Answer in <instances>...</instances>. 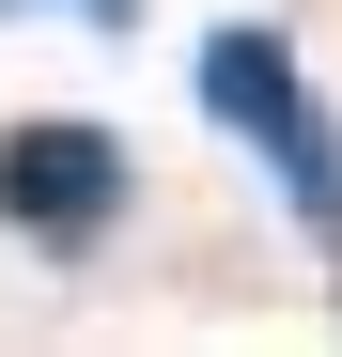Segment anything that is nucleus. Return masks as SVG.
<instances>
[{
	"mask_svg": "<svg viewBox=\"0 0 342 357\" xmlns=\"http://www.w3.org/2000/svg\"><path fill=\"white\" fill-rule=\"evenodd\" d=\"M140 171L109 125H0V233H31L47 264H94L109 233H125Z\"/></svg>",
	"mask_w": 342,
	"mask_h": 357,
	"instance_id": "f03ea898",
	"label": "nucleus"
},
{
	"mask_svg": "<svg viewBox=\"0 0 342 357\" xmlns=\"http://www.w3.org/2000/svg\"><path fill=\"white\" fill-rule=\"evenodd\" d=\"M202 109L280 171V202L311 218V249H342V125H327L311 78H296V31H265V16L202 31Z\"/></svg>",
	"mask_w": 342,
	"mask_h": 357,
	"instance_id": "f257e3e1",
	"label": "nucleus"
},
{
	"mask_svg": "<svg viewBox=\"0 0 342 357\" xmlns=\"http://www.w3.org/2000/svg\"><path fill=\"white\" fill-rule=\"evenodd\" d=\"M0 16H31V0H0ZM47 16H78L94 47H125V31H140V0H47Z\"/></svg>",
	"mask_w": 342,
	"mask_h": 357,
	"instance_id": "7ed1b4c3",
	"label": "nucleus"
}]
</instances>
